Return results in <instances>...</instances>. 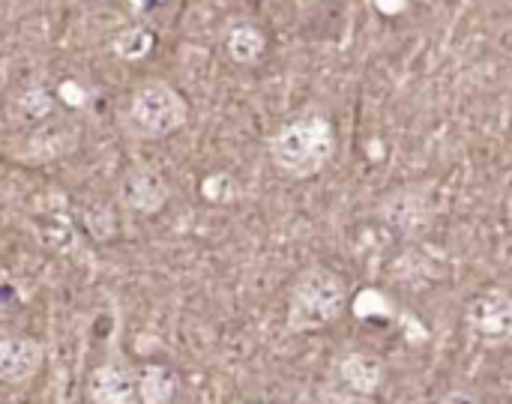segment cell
<instances>
[{
    "label": "cell",
    "instance_id": "3",
    "mask_svg": "<svg viewBox=\"0 0 512 404\" xmlns=\"http://www.w3.org/2000/svg\"><path fill=\"white\" fill-rule=\"evenodd\" d=\"M189 117L186 99L168 81H144L126 108V126L138 138H165L177 132Z\"/></svg>",
    "mask_w": 512,
    "mask_h": 404
},
{
    "label": "cell",
    "instance_id": "1",
    "mask_svg": "<svg viewBox=\"0 0 512 404\" xmlns=\"http://www.w3.org/2000/svg\"><path fill=\"white\" fill-rule=\"evenodd\" d=\"M270 162L291 180L318 177L336 156V129L321 108H306L270 135Z\"/></svg>",
    "mask_w": 512,
    "mask_h": 404
},
{
    "label": "cell",
    "instance_id": "5",
    "mask_svg": "<svg viewBox=\"0 0 512 404\" xmlns=\"http://www.w3.org/2000/svg\"><path fill=\"white\" fill-rule=\"evenodd\" d=\"M462 330L471 345L495 351L512 342V294L504 288H486L474 294L462 312Z\"/></svg>",
    "mask_w": 512,
    "mask_h": 404
},
{
    "label": "cell",
    "instance_id": "9",
    "mask_svg": "<svg viewBox=\"0 0 512 404\" xmlns=\"http://www.w3.org/2000/svg\"><path fill=\"white\" fill-rule=\"evenodd\" d=\"M90 399L93 404H135L138 402V372L120 363L99 366L90 378Z\"/></svg>",
    "mask_w": 512,
    "mask_h": 404
},
{
    "label": "cell",
    "instance_id": "11",
    "mask_svg": "<svg viewBox=\"0 0 512 404\" xmlns=\"http://www.w3.org/2000/svg\"><path fill=\"white\" fill-rule=\"evenodd\" d=\"M177 396V375L165 366H144L138 375V402L171 404Z\"/></svg>",
    "mask_w": 512,
    "mask_h": 404
},
{
    "label": "cell",
    "instance_id": "13",
    "mask_svg": "<svg viewBox=\"0 0 512 404\" xmlns=\"http://www.w3.org/2000/svg\"><path fill=\"white\" fill-rule=\"evenodd\" d=\"M21 114H24V120H42L45 114H51V96L42 90L21 93Z\"/></svg>",
    "mask_w": 512,
    "mask_h": 404
},
{
    "label": "cell",
    "instance_id": "2",
    "mask_svg": "<svg viewBox=\"0 0 512 404\" xmlns=\"http://www.w3.org/2000/svg\"><path fill=\"white\" fill-rule=\"evenodd\" d=\"M348 309V282L327 264L306 267L288 294V333H318L336 324Z\"/></svg>",
    "mask_w": 512,
    "mask_h": 404
},
{
    "label": "cell",
    "instance_id": "4",
    "mask_svg": "<svg viewBox=\"0 0 512 404\" xmlns=\"http://www.w3.org/2000/svg\"><path fill=\"white\" fill-rule=\"evenodd\" d=\"M387 378L384 363L369 351L342 354L321 384V404H372Z\"/></svg>",
    "mask_w": 512,
    "mask_h": 404
},
{
    "label": "cell",
    "instance_id": "6",
    "mask_svg": "<svg viewBox=\"0 0 512 404\" xmlns=\"http://www.w3.org/2000/svg\"><path fill=\"white\" fill-rule=\"evenodd\" d=\"M435 213L438 201L429 183H402L378 201V219L408 240L426 234L435 222Z\"/></svg>",
    "mask_w": 512,
    "mask_h": 404
},
{
    "label": "cell",
    "instance_id": "8",
    "mask_svg": "<svg viewBox=\"0 0 512 404\" xmlns=\"http://www.w3.org/2000/svg\"><path fill=\"white\" fill-rule=\"evenodd\" d=\"M120 201L135 210V213H159V207L168 201V183L159 171L153 168H132L123 180H120Z\"/></svg>",
    "mask_w": 512,
    "mask_h": 404
},
{
    "label": "cell",
    "instance_id": "10",
    "mask_svg": "<svg viewBox=\"0 0 512 404\" xmlns=\"http://www.w3.org/2000/svg\"><path fill=\"white\" fill-rule=\"evenodd\" d=\"M225 51L234 63L240 66H255L267 54V36L258 24L240 18L228 27L225 33Z\"/></svg>",
    "mask_w": 512,
    "mask_h": 404
},
{
    "label": "cell",
    "instance_id": "14",
    "mask_svg": "<svg viewBox=\"0 0 512 404\" xmlns=\"http://www.w3.org/2000/svg\"><path fill=\"white\" fill-rule=\"evenodd\" d=\"M507 216H510V222H512V189H510V198H507Z\"/></svg>",
    "mask_w": 512,
    "mask_h": 404
},
{
    "label": "cell",
    "instance_id": "7",
    "mask_svg": "<svg viewBox=\"0 0 512 404\" xmlns=\"http://www.w3.org/2000/svg\"><path fill=\"white\" fill-rule=\"evenodd\" d=\"M42 366V345L21 333L0 336V384L18 387L30 381Z\"/></svg>",
    "mask_w": 512,
    "mask_h": 404
},
{
    "label": "cell",
    "instance_id": "12",
    "mask_svg": "<svg viewBox=\"0 0 512 404\" xmlns=\"http://www.w3.org/2000/svg\"><path fill=\"white\" fill-rule=\"evenodd\" d=\"M150 45H153V36H150L147 30H141V27L123 33V36L117 39V51H120L123 57H129V60L144 57V54L150 51Z\"/></svg>",
    "mask_w": 512,
    "mask_h": 404
}]
</instances>
